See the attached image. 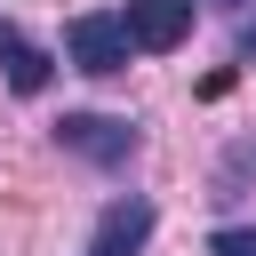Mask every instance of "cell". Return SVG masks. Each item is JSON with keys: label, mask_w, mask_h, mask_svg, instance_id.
<instances>
[{"label": "cell", "mask_w": 256, "mask_h": 256, "mask_svg": "<svg viewBox=\"0 0 256 256\" xmlns=\"http://www.w3.org/2000/svg\"><path fill=\"white\" fill-rule=\"evenodd\" d=\"M64 56H72L88 80H112V72H128V56H136V32H128V16H112V8H88V16H72V32H64Z\"/></svg>", "instance_id": "obj_1"}, {"label": "cell", "mask_w": 256, "mask_h": 256, "mask_svg": "<svg viewBox=\"0 0 256 256\" xmlns=\"http://www.w3.org/2000/svg\"><path fill=\"white\" fill-rule=\"evenodd\" d=\"M56 144L72 160H88V168H128L136 160V128L112 120V112H64L56 120Z\"/></svg>", "instance_id": "obj_2"}, {"label": "cell", "mask_w": 256, "mask_h": 256, "mask_svg": "<svg viewBox=\"0 0 256 256\" xmlns=\"http://www.w3.org/2000/svg\"><path fill=\"white\" fill-rule=\"evenodd\" d=\"M120 16H128V32H136L144 56H168V48L192 32V0H128Z\"/></svg>", "instance_id": "obj_3"}, {"label": "cell", "mask_w": 256, "mask_h": 256, "mask_svg": "<svg viewBox=\"0 0 256 256\" xmlns=\"http://www.w3.org/2000/svg\"><path fill=\"white\" fill-rule=\"evenodd\" d=\"M152 240V200L144 192H128V200H112L104 208V224L88 232V256H136Z\"/></svg>", "instance_id": "obj_4"}, {"label": "cell", "mask_w": 256, "mask_h": 256, "mask_svg": "<svg viewBox=\"0 0 256 256\" xmlns=\"http://www.w3.org/2000/svg\"><path fill=\"white\" fill-rule=\"evenodd\" d=\"M0 64H8V88H16V96H40V88L56 80V56L32 48V40L16 32V16H0Z\"/></svg>", "instance_id": "obj_5"}, {"label": "cell", "mask_w": 256, "mask_h": 256, "mask_svg": "<svg viewBox=\"0 0 256 256\" xmlns=\"http://www.w3.org/2000/svg\"><path fill=\"white\" fill-rule=\"evenodd\" d=\"M208 256H256V232H216Z\"/></svg>", "instance_id": "obj_6"}, {"label": "cell", "mask_w": 256, "mask_h": 256, "mask_svg": "<svg viewBox=\"0 0 256 256\" xmlns=\"http://www.w3.org/2000/svg\"><path fill=\"white\" fill-rule=\"evenodd\" d=\"M240 64H256V16L240 24Z\"/></svg>", "instance_id": "obj_7"}, {"label": "cell", "mask_w": 256, "mask_h": 256, "mask_svg": "<svg viewBox=\"0 0 256 256\" xmlns=\"http://www.w3.org/2000/svg\"><path fill=\"white\" fill-rule=\"evenodd\" d=\"M224 8H240V0H224Z\"/></svg>", "instance_id": "obj_8"}]
</instances>
